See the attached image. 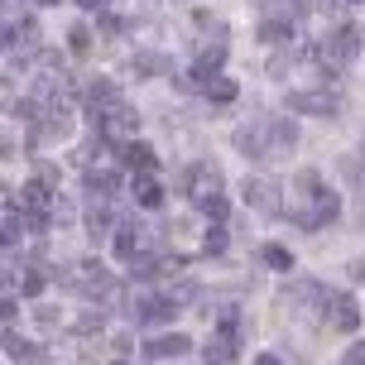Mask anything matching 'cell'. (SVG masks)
Here are the masks:
<instances>
[{"instance_id": "cell-10", "label": "cell", "mask_w": 365, "mask_h": 365, "mask_svg": "<svg viewBox=\"0 0 365 365\" xmlns=\"http://www.w3.org/2000/svg\"><path fill=\"white\" fill-rule=\"evenodd\" d=\"M221 63H226V43H207L197 53V63H192V82H212V77H221Z\"/></svg>"}, {"instance_id": "cell-26", "label": "cell", "mask_w": 365, "mask_h": 365, "mask_svg": "<svg viewBox=\"0 0 365 365\" xmlns=\"http://www.w3.org/2000/svg\"><path fill=\"white\" fill-rule=\"evenodd\" d=\"M202 250H207V255H221V250H226V231H221V226H212V231H207V245H202Z\"/></svg>"}, {"instance_id": "cell-1", "label": "cell", "mask_w": 365, "mask_h": 365, "mask_svg": "<svg viewBox=\"0 0 365 365\" xmlns=\"http://www.w3.org/2000/svg\"><path fill=\"white\" fill-rule=\"evenodd\" d=\"M331 293L322 289V284H317V279H289V284H284V289H279V303H284V308H317V303H327Z\"/></svg>"}, {"instance_id": "cell-2", "label": "cell", "mask_w": 365, "mask_h": 365, "mask_svg": "<svg viewBox=\"0 0 365 365\" xmlns=\"http://www.w3.org/2000/svg\"><path fill=\"white\" fill-rule=\"evenodd\" d=\"M245 202L255 207L259 217H284V202H279V187H274L269 178H245Z\"/></svg>"}, {"instance_id": "cell-33", "label": "cell", "mask_w": 365, "mask_h": 365, "mask_svg": "<svg viewBox=\"0 0 365 365\" xmlns=\"http://www.w3.org/2000/svg\"><path fill=\"white\" fill-rule=\"evenodd\" d=\"M77 5H87V10H96V5H106V0H77Z\"/></svg>"}, {"instance_id": "cell-7", "label": "cell", "mask_w": 365, "mask_h": 365, "mask_svg": "<svg viewBox=\"0 0 365 365\" xmlns=\"http://www.w3.org/2000/svg\"><path fill=\"white\" fill-rule=\"evenodd\" d=\"M327 317H331L336 331H356L361 327V312H356V298H351V293H331L327 298Z\"/></svg>"}, {"instance_id": "cell-32", "label": "cell", "mask_w": 365, "mask_h": 365, "mask_svg": "<svg viewBox=\"0 0 365 365\" xmlns=\"http://www.w3.org/2000/svg\"><path fill=\"white\" fill-rule=\"evenodd\" d=\"M255 365H284V361H279V356H269V351H259V356H255Z\"/></svg>"}, {"instance_id": "cell-16", "label": "cell", "mask_w": 365, "mask_h": 365, "mask_svg": "<svg viewBox=\"0 0 365 365\" xmlns=\"http://www.w3.org/2000/svg\"><path fill=\"white\" fill-rule=\"evenodd\" d=\"M269 140L274 149H293L298 145V120H269Z\"/></svg>"}, {"instance_id": "cell-35", "label": "cell", "mask_w": 365, "mask_h": 365, "mask_svg": "<svg viewBox=\"0 0 365 365\" xmlns=\"http://www.w3.org/2000/svg\"><path fill=\"white\" fill-rule=\"evenodd\" d=\"M110 365H130V361H110Z\"/></svg>"}, {"instance_id": "cell-6", "label": "cell", "mask_w": 365, "mask_h": 365, "mask_svg": "<svg viewBox=\"0 0 365 365\" xmlns=\"http://www.w3.org/2000/svg\"><path fill=\"white\" fill-rule=\"evenodd\" d=\"M135 317H140L145 327H168V322L178 317V303H173V298H140V303H135Z\"/></svg>"}, {"instance_id": "cell-11", "label": "cell", "mask_w": 365, "mask_h": 365, "mask_svg": "<svg viewBox=\"0 0 365 365\" xmlns=\"http://www.w3.org/2000/svg\"><path fill=\"white\" fill-rule=\"evenodd\" d=\"M110 226H115V217H110V202H91V207H87V236L101 245V240L110 236Z\"/></svg>"}, {"instance_id": "cell-14", "label": "cell", "mask_w": 365, "mask_h": 365, "mask_svg": "<svg viewBox=\"0 0 365 365\" xmlns=\"http://www.w3.org/2000/svg\"><path fill=\"white\" fill-rule=\"evenodd\" d=\"M293 63H298V43H284V48H279V53L264 63V73H269V77H289Z\"/></svg>"}, {"instance_id": "cell-25", "label": "cell", "mask_w": 365, "mask_h": 365, "mask_svg": "<svg viewBox=\"0 0 365 365\" xmlns=\"http://www.w3.org/2000/svg\"><path fill=\"white\" fill-rule=\"evenodd\" d=\"M106 327V312H82V317H77V331H82V336H87V331H101Z\"/></svg>"}, {"instance_id": "cell-20", "label": "cell", "mask_w": 365, "mask_h": 365, "mask_svg": "<svg viewBox=\"0 0 365 365\" xmlns=\"http://www.w3.org/2000/svg\"><path fill=\"white\" fill-rule=\"evenodd\" d=\"M197 207H202V212H207L212 221H226V212H231L226 192H207V197H197Z\"/></svg>"}, {"instance_id": "cell-13", "label": "cell", "mask_w": 365, "mask_h": 365, "mask_svg": "<svg viewBox=\"0 0 365 365\" xmlns=\"http://www.w3.org/2000/svg\"><path fill=\"white\" fill-rule=\"evenodd\" d=\"M120 159H125L130 168H140V173H149V168L159 164V159H154V149H149V145H140V140H130V145H120Z\"/></svg>"}, {"instance_id": "cell-24", "label": "cell", "mask_w": 365, "mask_h": 365, "mask_svg": "<svg viewBox=\"0 0 365 365\" xmlns=\"http://www.w3.org/2000/svg\"><path fill=\"white\" fill-rule=\"evenodd\" d=\"M135 250H140V245H135V226H120V231H115V255L135 259Z\"/></svg>"}, {"instance_id": "cell-9", "label": "cell", "mask_w": 365, "mask_h": 365, "mask_svg": "<svg viewBox=\"0 0 365 365\" xmlns=\"http://www.w3.org/2000/svg\"><path fill=\"white\" fill-rule=\"evenodd\" d=\"M82 187H87V197H91V202H110L115 192H120V173H106V168H87Z\"/></svg>"}, {"instance_id": "cell-23", "label": "cell", "mask_w": 365, "mask_h": 365, "mask_svg": "<svg viewBox=\"0 0 365 365\" xmlns=\"http://www.w3.org/2000/svg\"><path fill=\"white\" fill-rule=\"evenodd\" d=\"M207 96H212V101H236V82H231V77H212V82H207Z\"/></svg>"}, {"instance_id": "cell-27", "label": "cell", "mask_w": 365, "mask_h": 365, "mask_svg": "<svg viewBox=\"0 0 365 365\" xmlns=\"http://www.w3.org/2000/svg\"><path fill=\"white\" fill-rule=\"evenodd\" d=\"M19 289H24V298H38V293H43V274H24Z\"/></svg>"}, {"instance_id": "cell-22", "label": "cell", "mask_w": 365, "mask_h": 365, "mask_svg": "<svg viewBox=\"0 0 365 365\" xmlns=\"http://www.w3.org/2000/svg\"><path fill=\"white\" fill-rule=\"evenodd\" d=\"M68 48H73L77 58L91 53V29H87V24H73V29H68Z\"/></svg>"}, {"instance_id": "cell-28", "label": "cell", "mask_w": 365, "mask_h": 365, "mask_svg": "<svg viewBox=\"0 0 365 365\" xmlns=\"http://www.w3.org/2000/svg\"><path fill=\"white\" fill-rule=\"evenodd\" d=\"M341 168H346V178H351V182H361V178H365V164H361V159H346Z\"/></svg>"}, {"instance_id": "cell-29", "label": "cell", "mask_w": 365, "mask_h": 365, "mask_svg": "<svg viewBox=\"0 0 365 365\" xmlns=\"http://www.w3.org/2000/svg\"><path fill=\"white\" fill-rule=\"evenodd\" d=\"M341 365H365V341H356V346L346 351V361H341Z\"/></svg>"}, {"instance_id": "cell-5", "label": "cell", "mask_w": 365, "mask_h": 365, "mask_svg": "<svg viewBox=\"0 0 365 365\" xmlns=\"http://www.w3.org/2000/svg\"><path fill=\"white\" fill-rule=\"evenodd\" d=\"M101 125V140H115V135H135V125H140V110L125 106V101H115V106L96 120Z\"/></svg>"}, {"instance_id": "cell-18", "label": "cell", "mask_w": 365, "mask_h": 365, "mask_svg": "<svg viewBox=\"0 0 365 365\" xmlns=\"http://www.w3.org/2000/svg\"><path fill=\"white\" fill-rule=\"evenodd\" d=\"M5 351H10L15 361H38V346H34V341H24V336H19L15 327L5 331Z\"/></svg>"}, {"instance_id": "cell-21", "label": "cell", "mask_w": 365, "mask_h": 365, "mask_svg": "<svg viewBox=\"0 0 365 365\" xmlns=\"http://www.w3.org/2000/svg\"><path fill=\"white\" fill-rule=\"evenodd\" d=\"M259 255H264V264H269V269H279V274H289V269H293V255L284 250V245H264Z\"/></svg>"}, {"instance_id": "cell-4", "label": "cell", "mask_w": 365, "mask_h": 365, "mask_svg": "<svg viewBox=\"0 0 365 365\" xmlns=\"http://www.w3.org/2000/svg\"><path fill=\"white\" fill-rule=\"evenodd\" d=\"M236 149L245 154V159H264V154L274 149L269 120H250V125H240V130H236Z\"/></svg>"}, {"instance_id": "cell-3", "label": "cell", "mask_w": 365, "mask_h": 365, "mask_svg": "<svg viewBox=\"0 0 365 365\" xmlns=\"http://www.w3.org/2000/svg\"><path fill=\"white\" fill-rule=\"evenodd\" d=\"M289 110H298V115H336V96L322 87H303V91H289Z\"/></svg>"}, {"instance_id": "cell-31", "label": "cell", "mask_w": 365, "mask_h": 365, "mask_svg": "<svg viewBox=\"0 0 365 365\" xmlns=\"http://www.w3.org/2000/svg\"><path fill=\"white\" fill-rule=\"evenodd\" d=\"M38 178H43L48 187H53V182H58V164H38Z\"/></svg>"}, {"instance_id": "cell-30", "label": "cell", "mask_w": 365, "mask_h": 365, "mask_svg": "<svg viewBox=\"0 0 365 365\" xmlns=\"http://www.w3.org/2000/svg\"><path fill=\"white\" fill-rule=\"evenodd\" d=\"M38 327H58V308H38Z\"/></svg>"}, {"instance_id": "cell-17", "label": "cell", "mask_w": 365, "mask_h": 365, "mask_svg": "<svg viewBox=\"0 0 365 365\" xmlns=\"http://www.w3.org/2000/svg\"><path fill=\"white\" fill-rule=\"evenodd\" d=\"M135 202H140V207H159V202H164V187L140 173V178H135Z\"/></svg>"}, {"instance_id": "cell-15", "label": "cell", "mask_w": 365, "mask_h": 365, "mask_svg": "<svg viewBox=\"0 0 365 365\" xmlns=\"http://www.w3.org/2000/svg\"><path fill=\"white\" fill-rule=\"evenodd\" d=\"M130 68H135L140 77H159V73H168L173 63H168L164 53H135V63H130Z\"/></svg>"}, {"instance_id": "cell-34", "label": "cell", "mask_w": 365, "mask_h": 365, "mask_svg": "<svg viewBox=\"0 0 365 365\" xmlns=\"http://www.w3.org/2000/svg\"><path fill=\"white\" fill-rule=\"evenodd\" d=\"M38 5H58V0H38Z\"/></svg>"}, {"instance_id": "cell-19", "label": "cell", "mask_w": 365, "mask_h": 365, "mask_svg": "<svg viewBox=\"0 0 365 365\" xmlns=\"http://www.w3.org/2000/svg\"><path fill=\"white\" fill-rule=\"evenodd\" d=\"M19 202H24L29 212H43V202H48V182H43V178L24 182V192H19Z\"/></svg>"}, {"instance_id": "cell-12", "label": "cell", "mask_w": 365, "mask_h": 365, "mask_svg": "<svg viewBox=\"0 0 365 365\" xmlns=\"http://www.w3.org/2000/svg\"><path fill=\"white\" fill-rule=\"evenodd\" d=\"M115 101H120V91L110 87V82H91V87H87V110L96 115V120H101V115H106Z\"/></svg>"}, {"instance_id": "cell-8", "label": "cell", "mask_w": 365, "mask_h": 365, "mask_svg": "<svg viewBox=\"0 0 365 365\" xmlns=\"http://www.w3.org/2000/svg\"><path fill=\"white\" fill-rule=\"evenodd\" d=\"M187 351H192V341L178 336V331H168V336H149V341H145L149 361H173V356H187Z\"/></svg>"}]
</instances>
